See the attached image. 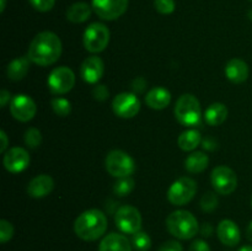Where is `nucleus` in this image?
<instances>
[{
	"mask_svg": "<svg viewBox=\"0 0 252 251\" xmlns=\"http://www.w3.org/2000/svg\"><path fill=\"white\" fill-rule=\"evenodd\" d=\"M62 41L54 32L43 31L36 34L30 43L27 57L39 66L52 65L62 56Z\"/></svg>",
	"mask_w": 252,
	"mask_h": 251,
	"instance_id": "1",
	"label": "nucleus"
},
{
	"mask_svg": "<svg viewBox=\"0 0 252 251\" xmlns=\"http://www.w3.org/2000/svg\"><path fill=\"white\" fill-rule=\"evenodd\" d=\"M107 230V217L100 209H88L74 221L76 236L84 241H95Z\"/></svg>",
	"mask_w": 252,
	"mask_h": 251,
	"instance_id": "2",
	"label": "nucleus"
},
{
	"mask_svg": "<svg viewBox=\"0 0 252 251\" xmlns=\"http://www.w3.org/2000/svg\"><path fill=\"white\" fill-rule=\"evenodd\" d=\"M166 228L175 238L180 240H189L199 231V224L191 212L177 209L166 218Z\"/></svg>",
	"mask_w": 252,
	"mask_h": 251,
	"instance_id": "3",
	"label": "nucleus"
},
{
	"mask_svg": "<svg viewBox=\"0 0 252 251\" xmlns=\"http://www.w3.org/2000/svg\"><path fill=\"white\" fill-rule=\"evenodd\" d=\"M174 113L176 120L186 127H193L201 122L202 110L198 98L192 94L180 96L175 105Z\"/></svg>",
	"mask_w": 252,
	"mask_h": 251,
	"instance_id": "4",
	"label": "nucleus"
},
{
	"mask_svg": "<svg viewBox=\"0 0 252 251\" xmlns=\"http://www.w3.org/2000/svg\"><path fill=\"white\" fill-rule=\"evenodd\" d=\"M106 170L117 179L129 177L135 171V162L129 154L123 150H111L105 159Z\"/></svg>",
	"mask_w": 252,
	"mask_h": 251,
	"instance_id": "5",
	"label": "nucleus"
},
{
	"mask_svg": "<svg viewBox=\"0 0 252 251\" xmlns=\"http://www.w3.org/2000/svg\"><path fill=\"white\" fill-rule=\"evenodd\" d=\"M110 42V30L105 24L94 22L86 27L83 36V43L90 53H100L105 51Z\"/></svg>",
	"mask_w": 252,
	"mask_h": 251,
	"instance_id": "6",
	"label": "nucleus"
},
{
	"mask_svg": "<svg viewBox=\"0 0 252 251\" xmlns=\"http://www.w3.org/2000/svg\"><path fill=\"white\" fill-rule=\"evenodd\" d=\"M197 192V184L191 177H180L172 182L167 191V199L174 206H185L193 199Z\"/></svg>",
	"mask_w": 252,
	"mask_h": 251,
	"instance_id": "7",
	"label": "nucleus"
},
{
	"mask_svg": "<svg viewBox=\"0 0 252 251\" xmlns=\"http://www.w3.org/2000/svg\"><path fill=\"white\" fill-rule=\"evenodd\" d=\"M211 182L214 191L218 194L228 196L231 194L238 187V176L235 171L225 165H219L214 167L211 174Z\"/></svg>",
	"mask_w": 252,
	"mask_h": 251,
	"instance_id": "8",
	"label": "nucleus"
},
{
	"mask_svg": "<svg viewBox=\"0 0 252 251\" xmlns=\"http://www.w3.org/2000/svg\"><path fill=\"white\" fill-rule=\"evenodd\" d=\"M142 214L133 206H122L116 211V226L125 234L138 233L142 229Z\"/></svg>",
	"mask_w": 252,
	"mask_h": 251,
	"instance_id": "9",
	"label": "nucleus"
},
{
	"mask_svg": "<svg viewBox=\"0 0 252 251\" xmlns=\"http://www.w3.org/2000/svg\"><path fill=\"white\" fill-rule=\"evenodd\" d=\"M47 83L52 93L56 95H64L75 85V74L68 66H58L51 71Z\"/></svg>",
	"mask_w": 252,
	"mask_h": 251,
	"instance_id": "10",
	"label": "nucleus"
},
{
	"mask_svg": "<svg viewBox=\"0 0 252 251\" xmlns=\"http://www.w3.org/2000/svg\"><path fill=\"white\" fill-rule=\"evenodd\" d=\"M129 0H93L91 6L100 19L113 21L122 16L128 9Z\"/></svg>",
	"mask_w": 252,
	"mask_h": 251,
	"instance_id": "11",
	"label": "nucleus"
},
{
	"mask_svg": "<svg viewBox=\"0 0 252 251\" xmlns=\"http://www.w3.org/2000/svg\"><path fill=\"white\" fill-rule=\"evenodd\" d=\"M112 110L121 118H132L140 111V101L135 94H118L112 101Z\"/></svg>",
	"mask_w": 252,
	"mask_h": 251,
	"instance_id": "12",
	"label": "nucleus"
},
{
	"mask_svg": "<svg viewBox=\"0 0 252 251\" xmlns=\"http://www.w3.org/2000/svg\"><path fill=\"white\" fill-rule=\"evenodd\" d=\"M10 112L15 120L20 122H29L36 116L37 106L30 96L20 94L10 102Z\"/></svg>",
	"mask_w": 252,
	"mask_h": 251,
	"instance_id": "13",
	"label": "nucleus"
},
{
	"mask_svg": "<svg viewBox=\"0 0 252 251\" xmlns=\"http://www.w3.org/2000/svg\"><path fill=\"white\" fill-rule=\"evenodd\" d=\"M4 167L11 174H19L27 169L30 165V155L29 152L24 148L14 147L10 148L4 155L2 159Z\"/></svg>",
	"mask_w": 252,
	"mask_h": 251,
	"instance_id": "14",
	"label": "nucleus"
},
{
	"mask_svg": "<svg viewBox=\"0 0 252 251\" xmlns=\"http://www.w3.org/2000/svg\"><path fill=\"white\" fill-rule=\"evenodd\" d=\"M105 71V64L102 59L97 56H91L84 59L80 66V75L88 84L98 83Z\"/></svg>",
	"mask_w": 252,
	"mask_h": 251,
	"instance_id": "15",
	"label": "nucleus"
},
{
	"mask_svg": "<svg viewBox=\"0 0 252 251\" xmlns=\"http://www.w3.org/2000/svg\"><path fill=\"white\" fill-rule=\"evenodd\" d=\"M217 235H218L221 244H224L226 246H230V248H234V246L238 245L241 239L240 229L236 225L235 221L230 220V219H224V220H221L218 224Z\"/></svg>",
	"mask_w": 252,
	"mask_h": 251,
	"instance_id": "16",
	"label": "nucleus"
},
{
	"mask_svg": "<svg viewBox=\"0 0 252 251\" xmlns=\"http://www.w3.org/2000/svg\"><path fill=\"white\" fill-rule=\"evenodd\" d=\"M54 188V180L49 175L41 174L33 177L27 186V193L33 198H43Z\"/></svg>",
	"mask_w": 252,
	"mask_h": 251,
	"instance_id": "17",
	"label": "nucleus"
},
{
	"mask_svg": "<svg viewBox=\"0 0 252 251\" xmlns=\"http://www.w3.org/2000/svg\"><path fill=\"white\" fill-rule=\"evenodd\" d=\"M98 251H132V243L123 234L110 233L101 240Z\"/></svg>",
	"mask_w": 252,
	"mask_h": 251,
	"instance_id": "18",
	"label": "nucleus"
},
{
	"mask_svg": "<svg viewBox=\"0 0 252 251\" xmlns=\"http://www.w3.org/2000/svg\"><path fill=\"white\" fill-rule=\"evenodd\" d=\"M225 75L231 83L243 84L249 78V65L243 59L233 58L226 63Z\"/></svg>",
	"mask_w": 252,
	"mask_h": 251,
	"instance_id": "19",
	"label": "nucleus"
},
{
	"mask_svg": "<svg viewBox=\"0 0 252 251\" xmlns=\"http://www.w3.org/2000/svg\"><path fill=\"white\" fill-rule=\"evenodd\" d=\"M145 102L153 110H164L171 102V94L161 86L153 88L145 96Z\"/></svg>",
	"mask_w": 252,
	"mask_h": 251,
	"instance_id": "20",
	"label": "nucleus"
},
{
	"mask_svg": "<svg viewBox=\"0 0 252 251\" xmlns=\"http://www.w3.org/2000/svg\"><path fill=\"white\" fill-rule=\"evenodd\" d=\"M93 6L85 1L74 2L66 10V19L73 24H81L90 19Z\"/></svg>",
	"mask_w": 252,
	"mask_h": 251,
	"instance_id": "21",
	"label": "nucleus"
},
{
	"mask_svg": "<svg viewBox=\"0 0 252 251\" xmlns=\"http://www.w3.org/2000/svg\"><path fill=\"white\" fill-rule=\"evenodd\" d=\"M30 62L31 61H30V58L27 56L19 57V58L10 62L6 69L7 78L14 81H19L21 79H24L26 76V74L29 73Z\"/></svg>",
	"mask_w": 252,
	"mask_h": 251,
	"instance_id": "22",
	"label": "nucleus"
},
{
	"mask_svg": "<svg viewBox=\"0 0 252 251\" xmlns=\"http://www.w3.org/2000/svg\"><path fill=\"white\" fill-rule=\"evenodd\" d=\"M228 117V108L224 103L214 102L204 112V121L209 126H220Z\"/></svg>",
	"mask_w": 252,
	"mask_h": 251,
	"instance_id": "23",
	"label": "nucleus"
},
{
	"mask_svg": "<svg viewBox=\"0 0 252 251\" xmlns=\"http://www.w3.org/2000/svg\"><path fill=\"white\" fill-rule=\"evenodd\" d=\"M209 157L203 152H193L185 160V167L191 174H199L208 167Z\"/></svg>",
	"mask_w": 252,
	"mask_h": 251,
	"instance_id": "24",
	"label": "nucleus"
},
{
	"mask_svg": "<svg viewBox=\"0 0 252 251\" xmlns=\"http://www.w3.org/2000/svg\"><path fill=\"white\" fill-rule=\"evenodd\" d=\"M201 132L197 129H187L180 134L177 144L184 152H192L202 143Z\"/></svg>",
	"mask_w": 252,
	"mask_h": 251,
	"instance_id": "25",
	"label": "nucleus"
},
{
	"mask_svg": "<svg viewBox=\"0 0 252 251\" xmlns=\"http://www.w3.org/2000/svg\"><path fill=\"white\" fill-rule=\"evenodd\" d=\"M132 246L137 251H148L152 248V239L145 231H138L132 236Z\"/></svg>",
	"mask_w": 252,
	"mask_h": 251,
	"instance_id": "26",
	"label": "nucleus"
},
{
	"mask_svg": "<svg viewBox=\"0 0 252 251\" xmlns=\"http://www.w3.org/2000/svg\"><path fill=\"white\" fill-rule=\"evenodd\" d=\"M134 189V180L132 177H122V179H118L116 181L115 186H113V192H115L117 196H127L130 192Z\"/></svg>",
	"mask_w": 252,
	"mask_h": 251,
	"instance_id": "27",
	"label": "nucleus"
},
{
	"mask_svg": "<svg viewBox=\"0 0 252 251\" xmlns=\"http://www.w3.org/2000/svg\"><path fill=\"white\" fill-rule=\"evenodd\" d=\"M52 108L57 116L66 117L71 112V103L64 97H56L52 100Z\"/></svg>",
	"mask_w": 252,
	"mask_h": 251,
	"instance_id": "28",
	"label": "nucleus"
},
{
	"mask_svg": "<svg viewBox=\"0 0 252 251\" xmlns=\"http://www.w3.org/2000/svg\"><path fill=\"white\" fill-rule=\"evenodd\" d=\"M25 143L31 149H36L42 143V134L37 128H29L25 133Z\"/></svg>",
	"mask_w": 252,
	"mask_h": 251,
	"instance_id": "29",
	"label": "nucleus"
},
{
	"mask_svg": "<svg viewBox=\"0 0 252 251\" xmlns=\"http://www.w3.org/2000/svg\"><path fill=\"white\" fill-rule=\"evenodd\" d=\"M201 208L204 212H213L218 207V197L214 192H207L201 198Z\"/></svg>",
	"mask_w": 252,
	"mask_h": 251,
	"instance_id": "30",
	"label": "nucleus"
},
{
	"mask_svg": "<svg viewBox=\"0 0 252 251\" xmlns=\"http://www.w3.org/2000/svg\"><path fill=\"white\" fill-rule=\"evenodd\" d=\"M14 236V226L10 221L1 219L0 220V243L5 244Z\"/></svg>",
	"mask_w": 252,
	"mask_h": 251,
	"instance_id": "31",
	"label": "nucleus"
},
{
	"mask_svg": "<svg viewBox=\"0 0 252 251\" xmlns=\"http://www.w3.org/2000/svg\"><path fill=\"white\" fill-rule=\"evenodd\" d=\"M154 6L161 15H170L175 11V0H154Z\"/></svg>",
	"mask_w": 252,
	"mask_h": 251,
	"instance_id": "32",
	"label": "nucleus"
},
{
	"mask_svg": "<svg viewBox=\"0 0 252 251\" xmlns=\"http://www.w3.org/2000/svg\"><path fill=\"white\" fill-rule=\"evenodd\" d=\"M30 4L39 12H47L53 9L56 0H29Z\"/></svg>",
	"mask_w": 252,
	"mask_h": 251,
	"instance_id": "33",
	"label": "nucleus"
},
{
	"mask_svg": "<svg viewBox=\"0 0 252 251\" xmlns=\"http://www.w3.org/2000/svg\"><path fill=\"white\" fill-rule=\"evenodd\" d=\"M93 96L95 100L97 101H106L110 96V91H108L107 86L98 84V85L94 86L93 89Z\"/></svg>",
	"mask_w": 252,
	"mask_h": 251,
	"instance_id": "34",
	"label": "nucleus"
},
{
	"mask_svg": "<svg viewBox=\"0 0 252 251\" xmlns=\"http://www.w3.org/2000/svg\"><path fill=\"white\" fill-rule=\"evenodd\" d=\"M158 251H184V248L177 240H167L161 244Z\"/></svg>",
	"mask_w": 252,
	"mask_h": 251,
	"instance_id": "35",
	"label": "nucleus"
},
{
	"mask_svg": "<svg viewBox=\"0 0 252 251\" xmlns=\"http://www.w3.org/2000/svg\"><path fill=\"white\" fill-rule=\"evenodd\" d=\"M189 251H211V248H209V245L204 240L197 239V240H194L193 243L189 245Z\"/></svg>",
	"mask_w": 252,
	"mask_h": 251,
	"instance_id": "36",
	"label": "nucleus"
},
{
	"mask_svg": "<svg viewBox=\"0 0 252 251\" xmlns=\"http://www.w3.org/2000/svg\"><path fill=\"white\" fill-rule=\"evenodd\" d=\"M147 88V81H145L144 78H140L138 76L137 79H134L132 83V89L134 91V94H142L143 91Z\"/></svg>",
	"mask_w": 252,
	"mask_h": 251,
	"instance_id": "37",
	"label": "nucleus"
},
{
	"mask_svg": "<svg viewBox=\"0 0 252 251\" xmlns=\"http://www.w3.org/2000/svg\"><path fill=\"white\" fill-rule=\"evenodd\" d=\"M10 100H11V94L5 90V89L1 90V93H0V105H1V107H5L7 102H10Z\"/></svg>",
	"mask_w": 252,
	"mask_h": 251,
	"instance_id": "38",
	"label": "nucleus"
},
{
	"mask_svg": "<svg viewBox=\"0 0 252 251\" xmlns=\"http://www.w3.org/2000/svg\"><path fill=\"white\" fill-rule=\"evenodd\" d=\"M202 147L207 150H214L217 148V143L212 138H207V139L202 140Z\"/></svg>",
	"mask_w": 252,
	"mask_h": 251,
	"instance_id": "39",
	"label": "nucleus"
},
{
	"mask_svg": "<svg viewBox=\"0 0 252 251\" xmlns=\"http://www.w3.org/2000/svg\"><path fill=\"white\" fill-rule=\"evenodd\" d=\"M0 139H1V147H0V152L6 153L7 145H9V139H7V135L5 133V130L0 132Z\"/></svg>",
	"mask_w": 252,
	"mask_h": 251,
	"instance_id": "40",
	"label": "nucleus"
},
{
	"mask_svg": "<svg viewBox=\"0 0 252 251\" xmlns=\"http://www.w3.org/2000/svg\"><path fill=\"white\" fill-rule=\"evenodd\" d=\"M201 233L203 236H211L212 233H213V226H212L209 223L203 224V226H202L201 229Z\"/></svg>",
	"mask_w": 252,
	"mask_h": 251,
	"instance_id": "41",
	"label": "nucleus"
},
{
	"mask_svg": "<svg viewBox=\"0 0 252 251\" xmlns=\"http://www.w3.org/2000/svg\"><path fill=\"white\" fill-rule=\"evenodd\" d=\"M246 236H248L249 240L252 243V220L250 221V224H249V226H248V230H246Z\"/></svg>",
	"mask_w": 252,
	"mask_h": 251,
	"instance_id": "42",
	"label": "nucleus"
},
{
	"mask_svg": "<svg viewBox=\"0 0 252 251\" xmlns=\"http://www.w3.org/2000/svg\"><path fill=\"white\" fill-rule=\"evenodd\" d=\"M239 251H252V246L251 245H245L240 249Z\"/></svg>",
	"mask_w": 252,
	"mask_h": 251,
	"instance_id": "43",
	"label": "nucleus"
},
{
	"mask_svg": "<svg viewBox=\"0 0 252 251\" xmlns=\"http://www.w3.org/2000/svg\"><path fill=\"white\" fill-rule=\"evenodd\" d=\"M5 6H6V0H1V5H0V11L4 12Z\"/></svg>",
	"mask_w": 252,
	"mask_h": 251,
	"instance_id": "44",
	"label": "nucleus"
},
{
	"mask_svg": "<svg viewBox=\"0 0 252 251\" xmlns=\"http://www.w3.org/2000/svg\"><path fill=\"white\" fill-rule=\"evenodd\" d=\"M249 17H250V20L252 21V9L249 11Z\"/></svg>",
	"mask_w": 252,
	"mask_h": 251,
	"instance_id": "45",
	"label": "nucleus"
},
{
	"mask_svg": "<svg viewBox=\"0 0 252 251\" xmlns=\"http://www.w3.org/2000/svg\"><path fill=\"white\" fill-rule=\"evenodd\" d=\"M251 203H252V199H251Z\"/></svg>",
	"mask_w": 252,
	"mask_h": 251,
	"instance_id": "46",
	"label": "nucleus"
},
{
	"mask_svg": "<svg viewBox=\"0 0 252 251\" xmlns=\"http://www.w3.org/2000/svg\"><path fill=\"white\" fill-rule=\"evenodd\" d=\"M251 1H252V0H251Z\"/></svg>",
	"mask_w": 252,
	"mask_h": 251,
	"instance_id": "47",
	"label": "nucleus"
}]
</instances>
